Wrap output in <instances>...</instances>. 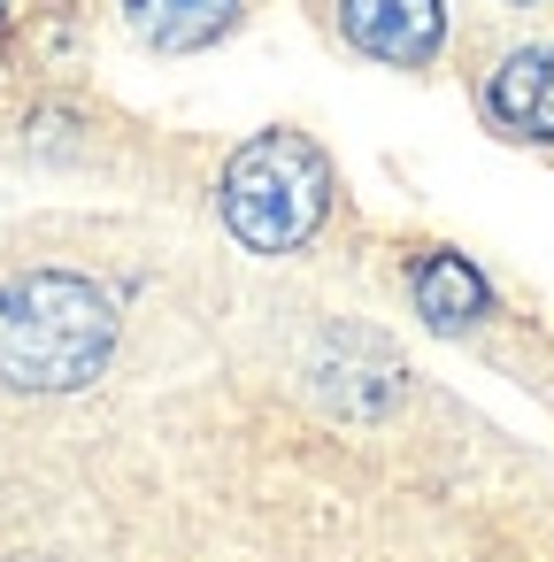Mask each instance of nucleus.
Here are the masks:
<instances>
[{"mask_svg": "<svg viewBox=\"0 0 554 562\" xmlns=\"http://www.w3.org/2000/svg\"><path fill=\"white\" fill-rule=\"evenodd\" d=\"M109 347H116V308L101 285L70 270H24L0 285V385L70 393L101 378Z\"/></svg>", "mask_w": 554, "mask_h": 562, "instance_id": "obj_1", "label": "nucleus"}, {"mask_svg": "<svg viewBox=\"0 0 554 562\" xmlns=\"http://www.w3.org/2000/svg\"><path fill=\"white\" fill-rule=\"evenodd\" d=\"M216 201H224V224H231L239 247L293 255V247L316 239V224L331 209V162L301 132H255L224 162V193Z\"/></svg>", "mask_w": 554, "mask_h": 562, "instance_id": "obj_2", "label": "nucleus"}, {"mask_svg": "<svg viewBox=\"0 0 554 562\" xmlns=\"http://www.w3.org/2000/svg\"><path fill=\"white\" fill-rule=\"evenodd\" d=\"M339 32L385 70H423L446 40V0H339Z\"/></svg>", "mask_w": 554, "mask_h": 562, "instance_id": "obj_3", "label": "nucleus"}, {"mask_svg": "<svg viewBox=\"0 0 554 562\" xmlns=\"http://www.w3.org/2000/svg\"><path fill=\"white\" fill-rule=\"evenodd\" d=\"M485 116L508 132V139H531L546 147L554 139V47H516L493 86H485Z\"/></svg>", "mask_w": 554, "mask_h": 562, "instance_id": "obj_4", "label": "nucleus"}, {"mask_svg": "<svg viewBox=\"0 0 554 562\" xmlns=\"http://www.w3.org/2000/svg\"><path fill=\"white\" fill-rule=\"evenodd\" d=\"M124 16H132V32L155 55H193V47H208V40L231 32L239 0H124Z\"/></svg>", "mask_w": 554, "mask_h": 562, "instance_id": "obj_5", "label": "nucleus"}, {"mask_svg": "<svg viewBox=\"0 0 554 562\" xmlns=\"http://www.w3.org/2000/svg\"><path fill=\"white\" fill-rule=\"evenodd\" d=\"M408 285H416V308H423L439 331H470V324L493 308L485 278H477L462 255H423V262L408 270Z\"/></svg>", "mask_w": 554, "mask_h": 562, "instance_id": "obj_6", "label": "nucleus"}, {"mask_svg": "<svg viewBox=\"0 0 554 562\" xmlns=\"http://www.w3.org/2000/svg\"><path fill=\"white\" fill-rule=\"evenodd\" d=\"M0 9H9V0H0Z\"/></svg>", "mask_w": 554, "mask_h": 562, "instance_id": "obj_7", "label": "nucleus"}]
</instances>
